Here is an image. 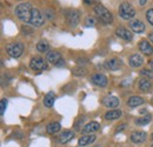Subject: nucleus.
I'll return each instance as SVG.
<instances>
[{"mask_svg": "<svg viewBox=\"0 0 153 147\" xmlns=\"http://www.w3.org/2000/svg\"><path fill=\"white\" fill-rule=\"evenodd\" d=\"M16 17L24 24H28L32 27H41L45 22V17L38 8L30 2H21L14 8Z\"/></svg>", "mask_w": 153, "mask_h": 147, "instance_id": "obj_1", "label": "nucleus"}, {"mask_svg": "<svg viewBox=\"0 0 153 147\" xmlns=\"http://www.w3.org/2000/svg\"><path fill=\"white\" fill-rule=\"evenodd\" d=\"M94 13L97 14L98 19L102 24H105V25H110V24L113 22V16H112V13L105 6H102L101 4H98L97 6H94Z\"/></svg>", "mask_w": 153, "mask_h": 147, "instance_id": "obj_2", "label": "nucleus"}, {"mask_svg": "<svg viewBox=\"0 0 153 147\" xmlns=\"http://www.w3.org/2000/svg\"><path fill=\"white\" fill-rule=\"evenodd\" d=\"M118 13H119L120 18L124 19V20H132L135 17V10L128 2L120 4V6L118 8Z\"/></svg>", "mask_w": 153, "mask_h": 147, "instance_id": "obj_3", "label": "nucleus"}, {"mask_svg": "<svg viewBox=\"0 0 153 147\" xmlns=\"http://www.w3.org/2000/svg\"><path fill=\"white\" fill-rule=\"evenodd\" d=\"M25 46L22 42H11L6 46V52L11 58H20L24 53Z\"/></svg>", "mask_w": 153, "mask_h": 147, "instance_id": "obj_4", "label": "nucleus"}, {"mask_svg": "<svg viewBox=\"0 0 153 147\" xmlns=\"http://www.w3.org/2000/svg\"><path fill=\"white\" fill-rule=\"evenodd\" d=\"M65 18H66V22L68 26L71 27H76L79 24L80 20V12L78 10H66L65 11Z\"/></svg>", "mask_w": 153, "mask_h": 147, "instance_id": "obj_5", "label": "nucleus"}, {"mask_svg": "<svg viewBox=\"0 0 153 147\" xmlns=\"http://www.w3.org/2000/svg\"><path fill=\"white\" fill-rule=\"evenodd\" d=\"M30 67L33 71L41 72V71H45L47 68V62L42 58H40V56H34L30 61Z\"/></svg>", "mask_w": 153, "mask_h": 147, "instance_id": "obj_6", "label": "nucleus"}, {"mask_svg": "<svg viewBox=\"0 0 153 147\" xmlns=\"http://www.w3.org/2000/svg\"><path fill=\"white\" fill-rule=\"evenodd\" d=\"M46 60L56 66H64L65 65V61L62 59L61 54L58 52V51H50L47 54H46Z\"/></svg>", "mask_w": 153, "mask_h": 147, "instance_id": "obj_7", "label": "nucleus"}, {"mask_svg": "<svg viewBox=\"0 0 153 147\" xmlns=\"http://www.w3.org/2000/svg\"><path fill=\"white\" fill-rule=\"evenodd\" d=\"M91 81H92L96 86H99V87H105V86L107 85V82H108L106 75L102 73L93 74L92 78H91Z\"/></svg>", "mask_w": 153, "mask_h": 147, "instance_id": "obj_8", "label": "nucleus"}, {"mask_svg": "<svg viewBox=\"0 0 153 147\" xmlns=\"http://www.w3.org/2000/svg\"><path fill=\"white\" fill-rule=\"evenodd\" d=\"M102 104L107 108H117L119 106V104H120V100L117 97H114V95H108V97L104 98Z\"/></svg>", "mask_w": 153, "mask_h": 147, "instance_id": "obj_9", "label": "nucleus"}, {"mask_svg": "<svg viewBox=\"0 0 153 147\" xmlns=\"http://www.w3.org/2000/svg\"><path fill=\"white\" fill-rule=\"evenodd\" d=\"M147 139V134L144 131H135L131 134V141L133 144H143Z\"/></svg>", "mask_w": 153, "mask_h": 147, "instance_id": "obj_10", "label": "nucleus"}, {"mask_svg": "<svg viewBox=\"0 0 153 147\" xmlns=\"http://www.w3.org/2000/svg\"><path fill=\"white\" fill-rule=\"evenodd\" d=\"M105 66L107 70H111V71H117L119 70L121 66H123V61L120 59H117V58H112V59H108L105 61Z\"/></svg>", "mask_w": 153, "mask_h": 147, "instance_id": "obj_11", "label": "nucleus"}, {"mask_svg": "<svg viewBox=\"0 0 153 147\" xmlns=\"http://www.w3.org/2000/svg\"><path fill=\"white\" fill-rule=\"evenodd\" d=\"M115 34L119 38L126 40V41H131V40L133 39V34L131 33V31H128V30L125 28V27H118V28L115 30Z\"/></svg>", "mask_w": 153, "mask_h": 147, "instance_id": "obj_12", "label": "nucleus"}, {"mask_svg": "<svg viewBox=\"0 0 153 147\" xmlns=\"http://www.w3.org/2000/svg\"><path fill=\"white\" fill-rule=\"evenodd\" d=\"M128 25H130V28L135 33H143L145 31V25H144V22L141 20H138V19L131 20Z\"/></svg>", "mask_w": 153, "mask_h": 147, "instance_id": "obj_13", "label": "nucleus"}, {"mask_svg": "<svg viewBox=\"0 0 153 147\" xmlns=\"http://www.w3.org/2000/svg\"><path fill=\"white\" fill-rule=\"evenodd\" d=\"M128 64H130L131 67L137 68V67H140L144 64V59H143V56L140 54L135 53V54H132L128 58Z\"/></svg>", "mask_w": 153, "mask_h": 147, "instance_id": "obj_14", "label": "nucleus"}, {"mask_svg": "<svg viewBox=\"0 0 153 147\" xmlns=\"http://www.w3.org/2000/svg\"><path fill=\"white\" fill-rule=\"evenodd\" d=\"M139 50L141 53L145 55H152L153 54V47L147 40H141L139 42Z\"/></svg>", "mask_w": 153, "mask_h": 147, "instance_id": "obj_15", "label": "nucleus"}, {"mask_svg": "<svg viewBox=\"0 0 153 147\" xmlns=\"http://www.w3.org/2000/svg\"><path fill=\"white\" fill-rule=\"evenodd\" d=\"M99 128H100L99 122H97V121H91V122L86 124V125L82 127V133H84V134H93V133L97 132Z\"/></svg>", "mask_w": 153, "mask_h": 147, "instance_id": "obj_16", "label": "nucleus"}, {"mask_svg": "<svg viewBox=\"0 0 153 147\" xmlns=\"http://www.w3.org/2000/svg\"><path fill=\"white\" fill-rule=\"evenodd\" d=\"M74 138V132L73 131H65L59 135V143L60 144H67Z\"/></svg>", "mask_w": 153, "mask_h": 147, "instance_id": "obj_17", "label": "nucleus"}, {"mask_svg": "<svg viewBox=\"0 0 153 147\" xmlns=\"http://www.w3.org/2000/svg\"><path fill=\"white\" fill-rule=\"evenodd\" d=\"M94 141H96V135L94 134H85L79 139L78 144L80 146H86V145H90V144H92Z\"/></svg>", "mask_w": 153, "mask_h": 147, "instance_id": "obj_18", "label": "nucleus"}, {"mask_svg": "<svg viewBox=\"0 0 153 147\" xmlns=\"http://www.w3.org/2000/svg\"><path fill=\"white\" fill-rule=\"evenodd\" d=\"M139 88L143 92H150V90L152 88V82L150 81V79L143 78L139 80Z\"/></svg>", "mask_w": 153, "mask_h": 147, "instance_id": "obj_19", "label": "nucleus"}, {"mask_svg": "<svg viewBox=\"0 0 153 147\" xmlns=\"http://www.w3.org/2000/svg\"><path fill=\"white\" fill-rule=\"evenodd\" d=\"M145 102V100L141 98V97H138V95H134V97H131L128 100H127V105L130 107H138L140 105H143Z\"/></svg>", "mask_w": 153, "mask_h": 147, "instance_id": "obj_20", "label": "nucleus"}, {"mask_svg": "<svg viewBox=\"0 0 153 147\" xmlns=\"http://www.w3.org/2000/svg\"><path fill=\"white\" fill-rule=\"evenodd\" d=\"M123 112L120 110H112V111H108L106 114H105V119L106 120H117L121 117Z\"/></svg>", "mask_w": 153, "mask_h": 147, "instance_id": "obj_21", "label": "nucleus"}, {"mask_svg": "<svg viewBox=\"0 0 153 147\" xmlns=\"http://www.w3.org/2000/svg\"><path fill=\"white\" fill-rule=\"evenodd\" d=\"M56 100V94L53 92H48L45 97H44V105L46 107H52Z\"/></svg>", "mask_w": 153, "mask_h": 147, "instance_id": "obj_22", "label": "nucleus"}, {"mask_svg": "<svg viewBox=\"0 0 153 147\" xmlns=\"http://www.w3.org/2000/svg\"><path fill=\"white\" fill-rule=\"evenodd\" d=\"M61 128V126H60V124L59 122H50L47 126H46V132L48 133V134H56L58 133L59 131Z\"/></svg>", "mask_w": 153, "mask_h": 147, "instance_id": "obj_23", "label": "nucleus"}, {"mask_svg": "<svg viewBox=\"0 0 153 147\" xmlns=\"http://www.w3.org/2000/svg\"><path fill=\"white\" fill-rule=\"evenodd\" d=\"M151 120H152V115H151V114H146V115H144V117L137 119V120H135V125H138V126H144V125L150 124Z\"/></svg>", "mask_w": 153, "mask_h": 147, "instance_id": "obj_24", "label": "nucleus"}, {"mask_svg": "<svg viewBox=\"0 0 153 147\" xmlns=\"http://www.w3.org/2000/svg\"><path fill=\"white\" fill-rule=\"evenodd\" d=\"M86 73H87L86 68H84V67H81V66H76V67H74V68L72 70V74L76 75V76H82V75H85Z\"/></svg>", "mask_w": 153, "mask_h": 147, "instance_id": "obj_25", "label": "nucleus"}, {"mask_svg": "<svg viewBox=\"0 0 153 147\" xmlns=\"http://www.w3.org/2000/svg\"><path fill=\"white\" fill-rule=\"evenodd\" d=\"M37 50H38L39 52H46V51L48 50V44H47V41L40 40L38 44H37Z\"/></svg>", "mask_w": 153, "mask_h": 147, "instance_id": "obj_26", "label": "nucleus"}, {"mask_svg": "<svg viewBox=\"0 0 153 147\" xmlns=\"http://www.w3.org/2000/svg\"><path fill=\"white\" fill-rule=\"evenodd\" d=\"M6 107H7V99H1V101H0V114L1 115L5 113Z\"/></svg>", "mask_w": 153, "mask_h": 147, "instance_id": "obj_27", "label": "nucleus"}, {"mask_svg": "<svg viewBox=\"0 0 153 147\" xmlns=\"http://www.w3.org/2000/svg\"><path fill=\"white\" fill-rule=\"evenodd\" d=\"M146 19H147V21L150 22V25L153 26V8L149 10V11L146 12Z\"/></svg>", "mask_w": 153, "mask_h": 147, "instance_id": "obj_28", "label": "nucleus"}, {"mask_svg": "<svg viewBox=\"0 0 153 147\" xmlns=\"http://www.w3.org/2000/svg\"><path fill=\"white\" fill-rule=\"evenodd\" d=\"M140 74H141L143 76L147 78V79H151V78H153V73H152V72H150L149 70H141V71H140Z\"/></svg>", "mask_w": 153, "mask_h": 147, "instance_id": "obj_29", "label": "nucleus"}, {"mask_svg": "<svg viewBox=\"0 0 153 147\" xmlns=\"http://www.w3.org/2000/svg\"><path fill=\"white\" fill-rule=\"evenodd\" d=\"M21 32L24 33V36H27L26 33H28V34H32L33 30H32V28H30L27 25H25V26H22V27H21Z\"/></svg>", "mask_w": 153, "mask_h": 147, "instance_id": "obj_30", "label": "nucleus"}, {"mask_svg": "<svg viewBox=\"0 0 153 147\" xmlns=\"http://www.w3.org/2000/svg\"><path fill=\"white\" fill-rule=\"evenodd\" d=\"M96 24V20L93 18H91V17H88V18L86 19V21H85V25L87 26V27H90V26H93Z\"/></svg>", "mask_w": 153, "mask_h": 147, "instance_id": "obj_31", "label": "nucleus"}, {"mask_svg": "<svg viewBox=\"0 0 153 147\" xmlns=\"http://www.w3.org/2000/svg\"><path fill=\"white\" fill-rule=\"evenodd\" d=\"M127 127V125L126 124H121L120 126H118L117 127V131H115V133H119V132H121V131H124V129Z\"/></svg>", "mask_w": 153, "mask_h": 147, "instance_id": "obj_32", "label": "nucleus"}, {"mask_svg": "<svg viewBox=\"0 0 153 147\" xmlns=\"http://www.w3.org/2000/svg\"><path fill=\"white\" fill-rule=\"evenodd\" d=\"M45 14H47L46 17H47L48 19H53V18H54V14H53L51 11H45Z\"/></svg>", "mask_w": 153, "mask_h": 147, "instance_id": "obj_33", "label": "nucleus"}, {"mask_svg": "<svg viewBox=\"0 0 153 147\" xmlns=\"http://www.w3.org/2000/svg\"><path fill=\"white\" fill-rule=\"evenodd\" d=\"M130 84H131L130 80H124V82H121L120 86H127V85H130Z\"/></svg>", "mask_w": 153, "mask_h": 147, "instance_id": "obj_34", "label": "nucleus"}, {"mask_svg": "<svg viewBox=\"0 0 153 147\" xmlns=\"http://www.w3.org/2000/svg\"><path fill=\"white\" fill-rule=\"evenodd\" d=\"M97 0H84V2L85 4H87V5H91V4H94Z\"/></svg>", "mask_w": 153, "mask_h": 147, "instance_id": "obj_35", "label": "nucleus"}, {"mask_svg": "<svg viewBox=\"0 0 153 147\" xmlns=\"http://www.w3.org/2000/svg\"><path fill=\"white\" fill-rule=\"evenodd\" d=\"M146 1H147V0H139V4H140V6H144V5L146 4Z\"/></svg>", "mask_w": 153, "mask_h": 147, "instance_id": "obj_36", "label": "nucleus"}, {"mask_svg": "<svg viewBox=\"0 0 153 147\" xmlns=\"http://www.w3.org/2000/svg\"><path fill=\"white\" fill-rule=\"evenodd\" d=\"M149 38H150V40H151V42L153 44V32H151L150 33V36H149Z\"/></svg>", "mask_w": 153, "mask_h": 147, "instance_id": "obj_37", "label": "nucleus"}, {"mask_svg": "<svg viewBox=\"0 0 153 147\" xmlns=\"http://www.w3.org/2000/svg\"><path fill=\"white\" fill-rule=\"evenodd\" d=\"M146 112H147V110H146V108H143V110H140V113H141V114H144V113H146Z\"/></svg>", "mask_w": 153, "mask_h": 147, "instance_id": "obj_38", "label": "nucleus"}, {"mask_svg": "<svg viewBox=\"0 0 153 147\" xmlns=\"http://www.w3.org/2000/svg\"><path fill=\"white\" fill-rule=\"evenodd\" d=\"M150 65H151V68H152V71H153V60L150 62Z\"/></svg>", "mask_w": 153, "mask_h": 147, "instance_id": "obj_39", "label": "nucleus"}, {"mask_svg": "<svg viewBox=\"0 0 153 147\" xmlns=\"http://www.w3.org/2000/svg\"><path fill=\"white\" fill-rule=\"evenodd\" d=\"M151 139H152V140H153V133H152V134H151Z\"/></svg>", "mask_w": 153, "mask_h": 147, "instance_id": "obj_40", "label": "nucleus"}, {"mask_svg": "<svg viewBox=\"0 0 153 147\" xmlns=\"http://www.w3.org/2000/svg\"><path fill=\"white\" fill-rule=\"evenodd\" d=\"M151 147H153V144H152V146H151Z\"/></svg>", "mask_w": 153, "mask_h": 147, "instance_id": "obj_41", "label": "nucleus"}]
</instances>
